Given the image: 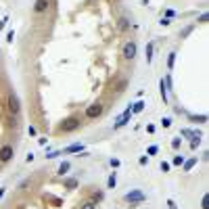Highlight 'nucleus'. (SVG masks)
Listing matches in <instances>:
<instances>
[{"label": "nucleus", "mask_w": 209, "mask_h": 209, "mask_svg": "<svg viewBox=\"0 0 209 209\" xmlns=\"http://www.w3.org/2000/svg\"><path fill=\"white\" fill-rule=\"evenodd\" d=\"M78 128H80V119H67V121H63L61 132L63 134H69V132H75Z\"/></svg>", "instance_id": "f257e3e1"}, {"label": "nucleus", "mask_w": 209, "mask_h": 209, "mask_svg": "<svg viewBox=\"0 0 209 209\" xmlns=\"http://www.w3.org/2000/svg\"><path fill=\"white\" fill-rule=\"evenodd\" d=\"M124 57L130 59V61L136 57V42H134V40H132V42H126V46H124Z\"/></svg>", "instance_id": "f03ea898"}, {"label": "nucleus", "mask_w": 209, "mask_h": 209, "mask_svg": "<svg viewBox=\"0 0 209 209\" xmlns=\"http://www.w3.org/2000/svg\"><path fill=\"white\" fill-rule=\"evenodd\" d=\"M126 201H130V203H140V201H144V195H142L140 190H134V192H128V195H126Z\"/></svg>", "instance_id": "7ed1b4c3"}, {"label": "nucleus", "mask_w": 209, "mask_h": 209, "mask_svg": "<svg viewBox=\"0 0 209 209\" xmlns=\"http://www.w3.org/2000/svg\"><path fill=\"white\" fill-rule=\"evenodd\" d=\"M46 9H48V0H36V4H34V13L36 15L44 13Z\"/></svg>", "instance_id": "20e7f679"}, {"label": "nucleus", "mask_w": 209, "mask_h": 209, "mask_svg": "<svg viewBox=\"0 0 209 209\" xmlns=\"http://www.w3.org/2000/svg\"><path fill=\"white\" fill-rule=\"evenodd\" d=\"M80 209H96V201H86Z\"/></svg>", "instance_id": "39448f33"}, {"label": "nucleus", "mask_w": 209, "mask_h": 209, "mask_svg": "<svg viewBox=\"0 0 209 209\" xmlns=\"http://www.w3.org/2000/svg\"><path fill=\"white\" fill-rule=\"evenodd\" d=\"M67 169H69V163H67V161H65V163H61V167H59V172H61V174H65Z\"/></svg>", "instance_id": "423d86ee"}, {"label": "nucleus", "mask_w": 209, "mask_h": 209, "mask_svg": "<svg viewBox=\"0 0 209 209\" xmlns=\"http://www.w3.org/2000/svg\"><path fill=\"white\" fill-rule=\"evenodd\" d=\"M142 105H144V103H136V105H134V111H136V113L142 111Z\"/></svg>", "instance_id": "0eeeda50"}, {"label": "nucleus", "mask_w": 209, "mask_h": 209, "mask_svg": "<svg viewBox=\"0 0 209 209\" xmlns=\"http://www.w3.org/2000/svg\"><path fill=\"white\" fill-rule=\"evenodd\" d=\"M113 186H115V176L109 178V188H113Z\"/></svg>", "instance_id": "6e6552de"}, {"label": "nucleus", "mask_w": 209, "mask_h": 209, "mask_svg": "<svg viewBox=\"0 0 209 209\" xmlns=\"http://www.w3.org/2000/svg\"><path fill=\"white\" fill-rule=\"evenodd\" d=\"M2 195H4V188H0V199H2Z\"/></svg>", "instance_id": "1a4fd4ad"}]
</instances>
